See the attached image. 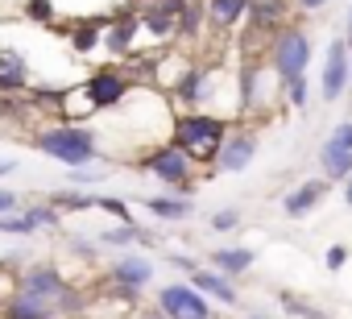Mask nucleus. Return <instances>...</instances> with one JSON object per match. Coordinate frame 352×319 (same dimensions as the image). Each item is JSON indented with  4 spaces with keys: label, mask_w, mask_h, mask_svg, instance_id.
Wrapping results in <instances>:
<instances>
[{
    "label": "nucleus",
    "mask_w": 352,
    "mask_h": 319,
    "mask_svg": "<svg viewBox=\"0 0 352 319\" xmlns=\"http://www.w3.org/2000/svg\"><path fill=\"white\" fill-rule=\"evenodd\" d=\"M30 145L46 157H54V162H63L67 170L75 166H91L100 157V133L91 124H79V120H54V124H42Z\"/></svg>",
    "instance_id": "nucleus-1"
},
{
    "label": "nucleus",
    "mask_w": 352,
    "mask_h": 319,
    "mask_svg": "<svg viewBox=\"0 0 352 319\" xmlns=\"http://www.w3.org/2000/svg\"><path fill=\"white\" fill-rule=\"evenodd\" d=\"M228 133H232V124L224 116H212V112H199V108H187L170 120V145H179L199 166H212V157H216V149L224 145Z\"/></svg>",
    "instance_id": "nucleus-2"
},
{
    "label": "nucleus",
    "mask_w": 352,
    "mask_h": 319,
    "mask_svg": "<svg viewBox=\"0 0 352 319\" xmlns=\"http://www.w3.org/2000/svg\"><path fill=\"white\" fill-rule=\"evenodd\" d=\"M311 63H315V46H311L307 25L286 21V25L270 38V71H274L278 87H286V83H294V79H307Z\"/></svg>",
    "instance_id": "nucleus-3"
},
{
    "label": "nucleus",
    "mask_w": 352,
    "mask_h": 319,
    "mask_svg": "<svg viewBox=\"0 0 352 319\" xmlns=\"http://www.w3.org/2000/svg\"><path fill=\"white\" fill-rule=\"evenodd\" d=\"M195 166L199 162H191V157L179 145H170V141H162V145H153V149H145L137 157V170L141 175H153L170 191H191L195 187Z\"/></svg>",
    "instance_id": "nucleus-4"
},
{
    "label": "nucleus",
    "mask_w": 352,
    "mask_h": 319,
    "mask_svg": "<svg viewBox=\"0 0 352 319\" xmlns=\"http://www.w3.org/2000/svg\"><path fill=\"white\" fill-rule=\"evenodd\" d=\"M133 87H137V83L124 75V67H96V71L83 79L79 96H83L87 112H112V108H120V104L129 100Z\"/></svg>",
    "instance_id": "nucleus-5"
},
{
    "label": "nucleus",
    "mask_w": 352,
    "mask_h": 319,
    "mask_svg": "<svg viewBox=\"0 0 352 319\" xmlns=\"http://www.w3.org/2000/svg\"><path fill=\"white\" fill-rule=\"evenodd\" d=\"M153 307H157L166 319H216L212 298L199 294L191 282H170V286H162L157 298H153Z\"/></svg>",
    "instance_id": "nucleus-6"
},
{
    "label": "nucleus",
    "mask_w": 352,
    "mask_h": 319,
    "mask_svg": "<svg viewBox=\"0 0 352 319\" xmlns=\"http://www.w3.org/2000/svg\"><path fill=\"white\" fill-rule=\"evenodd\" d=\"M348 83H352L348 42H344V38H331V42H327V54H323V71H319V100H327V104L344 100Z\"/></svg>",
    "instance_id": "nucleus-7"
},
{
    "label": "nucleus",
    "mask_w": 352,
    "mask_h": 319,
    "mask_svg": "<svg viewBox=\"0 0 352 319\" xmlns=\"http://www.w3.org/2000/svg\"><path fill=\"white\" fill-rule=\"evenodd\" d=\"M257 149H261V141H257L253 129H232L224 137V145L216 149V157H212V170H220V175H245L253 166Z\"/></svg>",
    "instance_id": "nucleus-8"
},
{
    "label": "nucleus",
    "mask_w": 352,
    "mask_h": 319,
    "mask_svg": "<svg viewBox=\"0 0 352 319\" xmlns=\"http://www.w3.org/2000/svg\"><path fill=\"white\" fill-rule=\"evenodd\" d=\"M71 278L54 265V261H34V265H21L17 278H13V290H25V294H38V298H50L67 286Z\"/></svg>",
    "instance_id": "nucleus-9"
},
{
    "label": "nucleus",
    "mask_w": 352,
    "mask_h": 319,
    "mask_svg": "<svg viewBox=\"0 0 352 319\" xmlns=\"http://www.w3.org/2000/svg\"><path fill=\"white\" fill-rule=\"evenodd\" d=\"M294 0H249V42L253 38H274L286 21H290Z\"/></svg>",
    "instance_id": "nucleus-10"
},
{
    "label": "nucleus",
    "mask_w": 352,
    "mask_h": 319,
    "mask_svg": "<svg viewBox=\"0 0 352 319\" xmlns=\"http://www.w3.org/2000/svg\"><path fill=\"white\" fill-rule=\"evenodd\" d=\"M212 67H204V63H183V71H179V79H174V87H170V96L179 100V104H187V108H195V104H204V100H212Z\"/></svg>",
    "instance_id": "nucleus-11"
},
{
    "label": "nucleus",
    "mask_w": 352,
    "mask_h": 319,
    "mask_svg": "<svg viewBox=\"0 0 352 319\" xmlns=\"http://www.w3.org/2000/svg\"><path fill=\"white\" fill-rule=\"evenodd\" d=\"M137 38H141V13L124 9V13H116V17L108 21V30H104V50H108L112 58H129L133 46H137Z\"/></svg>",
    "instance_id": "nucleus-12"
},
{
    "label": "nucleus",
    "mask_w": 352,
    "mask_h": 319,
    "mask_svg": "<svg viewBox=\"0 0 352 319\" xmlns=\"http://www.w3.org/2000/svg\"><path fill=\"white\" fill-rule=\"evenodd\" d=\"M327 191H331V183L319 175V179H307V183H298L294 191H286L282 195V212L290 216V220H307L323 199H327Z\"/></svg>",
    "instance_id": "nucleus-13"
},
{
    "label": "nucleus",
    "mask_w": 352,
    "mask_h": 319,
    "mask_svg": "<svg viewBox=\"0 0 352 319\" xmlns=\"http://www.w3.org/2000/svg\"><path fill=\"white\" fill-rule=\"evenodd\" d=\"M199 294H208L212 302H220V307H241V290H236V282L232 278H224L220 270H212V265H199L191 278H187Z\"/></svg>",
    "instance_id": "nucleus-14"
},
{
    "label": "nucleus",
    "mask_w": 352,
    "mask_h": 319,
    "mask_svg": "<svg viewBox=\"0 0 352 319\" xmlns=\"http://www.w3.org/2000/svg\"><path fill=\"white\" fill-rule=\"evenodd\" d=\"M34 87L30 58L21 50H0V96H25Z\"/></svg>",
    "instance_id": "nucleus-15"
},
{
    "label": "nucleus",
    "mask_w": 352,
    "mask_h": 319,
    "mask_svg": "<svg viewBox=\"0 0 352 319\" xmlns=\"http://www.w3.org/2000/svg\"><path fill=\"white\" fill-rule=\"evenodd\" d=\"M108 282L112 286H129V290H145L153 282V261L137 257V253H120L112 265H108Z\"/></svg>",
    "instance_id": "nucleus-16"
},
{
    "label": "nucleus",
    "mask_w": 352,
    "mask_h": 319,
    "mask_svg": "<svg viewBox=\"0 0 352 319\" xmlns=\"http://www.w3.org/2000/svg\"><path fill=\"white\" fill-rule=\"evenodd\" d=\"M108 21H112V17H79V21L67 30L71 50H75L79 58H91V54L104 46V30H108Z\"/></svg>",
    "instance_id": "nucleus-17"
},
{
    "label": "nucleus",
    "mask_w": 352,
    "mask_h": 319,
    "mask_svg": "<svg viewBox=\"0 0 352 319\" xmlns=\"http://www.w3.org/2000/svg\"><path fill=\"white\" fill-rule=\"evenodd\" d=\"M265 75H270L265 63H253V58H249V63L241 67V87H236V108H241V116H253L257 104L265 100V96H261V79H265Z\"/></svg>",
    "instance_id": "nucleus-18"
},
{
    "label": "nucleus",
    "mask_w": 352,
    "mask_h": 319,
    "mask_svg": "<svg viewBox=\"0 0 352 319\" xmlns=\"http://www.w3.org/2000/svg\"><path fill=\"white\" fill-rule=\"evenodd\" d=\"M208 9V30L212 34H232L249 17V0H204Z\"/></svg>",
    "instance_id": "nucleus-19"
},
{
    "label": "nucleus",
    "mask_w": 352,
    "mask_h": 319,
    "mask_svg": "<svg viewBox=\"0 0 352 319\" xmlns=\"http://www.w3.org/2000/svg\"><path fill=\"white\" fill-rule=\"evenodd\" d=\"M0 319H58V315H54V302L50 298L25 294V290H9L5 315H0Z\"/></svg>",
    "instance_id": "nucleus-20"
},
{
    "label": "nucleus",
    "mask_w": 352,
    "mask_h": 319,
    "mask_svg": "<svg viewBox=\"0 0 352 319\" xmlns=\"http://www.w3.org/2000/svg\"><path fill=\"white\" fill-rule=\"evenodd\" d=\"M208 261H212V270H220L224 278H241V274L253 270L257 253H253L249 245H220V249L208 253Z\"/></svg>",
    "instance_id": "nucleus-21"
},
{
    "label": "nucleus",
    "mask_w": 352,
    "mask_h": 319,
    "mask_svg": "<svg viewBox=\"0 0 352 319\" xmlns=\"http://www.w3.org/2000/svg\"><path fill=\"white\" fill-rule=\"evenodd\" d=\"M91 302H96V294H87L79 282H67V286L54 294V315H58V319H83V315L91 311Z\"/></svg>",
    "instance_id": "nucleus-22"
},
{
    "label": "nucleus",
    "mask_w": 352,
    "mask_h": 319,
    "mask_svg": "<svg viewBox=\"0 0 352 319\" xmlns=\"http://www.w3.org/2000/svg\"><path fill=\"white\" fill-rule=\"evenodd\" d=\"M319 166H323V179L327 183H344L352 175V149H340L331 141L319 145Z\"/></svg>",
    "instance_id": "nucleus-23"
},
{
    "label": "nucleus",
    "mask_w": 352,
    "mask_h": 319,
    "mask_svg": "<svg viewBox=\"0 0 352 319\" xmlns=\"http://www.w3.org/2000/svg\"><path fill=\"white\" fill-rule=\"evenodd\" d=\"M149 216H157V220H187L191 212H195V204L183 195V199H170V195H141L137 199Z\"/></svg>",
    "instance_id": "nucleus-24"
},
{
    "label": "nucleus",
    "mask_w": 352,
    "mask_h": 319,
    "mask_svg": "<svg viewBox=\"0 0 352 319\" xmlns=\"http://www.w3.org/2000/svg\"><path fill=\"white\" fill-rule=\"evenodd\" d=\"M204 30H208V9H204V0H191L187 13L174 21V38H179V42H195Z\"/></svg>",
    "instance_id": "nucleus-25"
},
{
    "label": "nucleus",
    "mask_w": 352,
    "mask_h": 319,
    "mask_svg": "<svg viewBox=\"0 0 352 319\" xmlns=\"http://www.w3.org/2000/svg\"><path fill=\"white\" fill-rule=\"evenodd\" d=\"M141 38H149V42H170V38H174V17H166V13H157L153 5H145V9H141Z\"/></svg>",
    "instance_id": "nucleus-26"
},
{
    "label": "nucleus",
    "mask_w": 352,
    "mask_h": 319,
    "mask_svg": "<svg viewBox=\"0 0 352 319\" xmlns=\"http://www.w3.org/2000/svg\"><path fill=\"white\" fill-rule=\"evenodd\" d=\"M96 241L108 245V249H133V245L141 241V224H112V228H104Z\"/></svg>",
    "instance_id": "nucleus-27"
},
{
    "label": "nucleus",
    "mask_w": 352,
    "mask_h": 319,
    "mask_svg": "<svg viewBox=\"0 0 352 319\" xmlns=\"http://www.w3.org/2000/svg\"><path fill=\"white\" fill-rule=\"evenodd\" d=\"M46 204H54L63 216L67 212H96V195H83V191H54V195H46Z\"/></svg>",
    "instance_id": "nucleus-28"
},
{
    "label": "nucleus",
    "mask_w": 352,
    "mask_h": 319,
    "mask_svg": "<svg viewBox=\"0 0 352 319\" xmlns=\"http://www.w3.org/2000/svg\"><path fill=\"white\" fill-rule=\"evenodd\" d=\"M96 212L112 216L116 224H137V220H133V208H129L124 195H96Z\"/></svg>",
    "instance_id": "nucleus-29"
},
{
    "label": "nucleus",
    "mask_w": 352,
    "mask_h": 319,
    "mask_svg": "<svg viewBox=\"0 0 352 319\" xmlns=\"http://www.w3.org/2000/svg\"><path fill=\"white\" fill-rule=\"evenodd\" d=\"M278 302H282V311H286V315H294V319H327L315 302H307V298H298V294H290V290H282V294H278Z\"/></svg>",
    "instance_id": "nucleus-30"
},
{
    "label": "nucleus",
    "mask_w": 352,
    "mask_h": 319,
    "mask_svg": "<svg viewBox=\"0 0 352 319\" xmlns=\"http://www.w3.org/2000/svg\"><path fill=\"white\" fill-rule=\"evenodd\" d=\"M38 224L30 220V212H13V216H0V236H34Z\"/></svg>",
    "instance_id": "nucleus-31"
},
{
    "label": "nucleus",
    "mask_w": 352,
    "mask_h": 319,
    "mask_svg": "<svg viewBox=\"0 0 352 319\" xmlns=\"http://www.w3.org/2000/svg\"><path fill=\"white\" fill-rule=\"evenodd\" d=\"M25 212H30V220L38 224V232H42V228H63V212H58L54 204H46V199H42V204H25Z\"/></svg>",
    "instance_id": "nucleus-32"
},
{
    "label": "nucleus",
    "mask_w": 352,
    "mask_h": 319,
    "mask_svg": "<svg viewBox=\"0 0 352 319\" xmlns=\"http://www.w3.org/2000/svg\"><path fill=\"white\" fill-rule=\"evenodd\" d=\"M25 21L34 25H54V0H25Z\"/></svg>",
    "instance_id": "nucleus-33"
},
{
    "label": "nucleus",
    "mask_w": 352,
    "mask_h": 319,
    "mask_svg": "<svg viewBox=\"0 0 352 319\" xmlns=\"http://www.w3.org/2000/svg\"><path fill=\"white\" fill-rule=\"evenodd\" d=\"M67 245L79 261H100V241L96 236H67Z\"/></svg>",
    "instance_id": "nucleus-34"
},
{
    "label": "nucleus",
    "mask_w": 352,
    "mask_h": 319,
    "mask_svg": "<svg viewBox=\"0 0 352 319\" xmlns=\"http://www.w3.org/2000/svg\"><path fill=\"white\" fill-rule=\"evenodd\" d=\"M282 91H286V104H290V108H298V112L311 104V83H307V79H294V83H286Z\"/></svg>",
    "instance_id": "nucleus-35"
},
{
    "label": "nucleus",
    "mask_w": 352,
    "mask_h": 319,
    "mask_svg": "<svg viewBox=\"0 0 352 319\" xmlns=\"http://www.w3.org/2000/svg\"><path fill=\"white\" fill-rule=\"evenodd\" d=\"M104 179H108L104 166H75V170H71V183H75V187H96V183H104Z\"/></svg>",
    "instance_id": "nucleus-36"
},
{
    "label": "nucleus",
    "mask_w": 352,
    "mask_h": 319,
    "mask_svg": "<svg viewBox=\"0 0 352 319\" xmlns=\"http://www.w3.org/2000/svg\"><path fill=\"white\" fill-rule=\"evenodd\" d=\"M236 228H241V212H236V208L212 212V232H236Z\"/></svg>",
    "instance_id": "nucleus-37"
},
{
    "label": "nucleus",
    "mask_w": 352,
    "mask_h": 319,
    "mask_svg": "<svg viewBox=\"0 0 352 319\" xmlns=\"http://www.w3.org/2000/svg\"><path fill=\"white\" fill-rule=\"evenodd\" d=\"M348 261H352V253H348V245H327V249H323V265H327L331 274H340V270H344Z\"/></svg>",
    "instance_id": "nucleus-38"
},
{
    "label": "nucleus",
    "mask_w": 352,
    "mask_h": 319,
    "mask_svg": "<svg viewBox=\"0 0 352 319\" xmlns=\"http://www.w3.org/2000/svg\"><path fill=\"white\" fill-rule=\"evenodd\" d=\"M145 5H153L157 13H166V17H174V21H179V17L187 13V5H191V0H145Z\"/></svg>",
    "instance_id": "nucleus-39"
},
{
    "label": "nucleus",
    "mask_w": 352,
    "mask_h": 319,
    "mask_svg": "<svg viewBox=\"0 0 352 319\" xmlns=\"http://www.w3.org/2000/svg\"><path fill=\"white\" fill-rule=\"evenodd\" d=\"M327 141H331V145H340V149H352V120H340V124L327 133Z\"/></svg>",
    "instance_id": "nucleus-40"
},
{
    "label": "nucleus",
    "mask_w": 352,
    "mask_h": 319,
    "mask_svg": "<svg viewBox=\"0 0 352 319\" xmlns=\"http://www.w3.org/2000/svg\"><path fill=\"white\" fill-rule=\"evenodd\" d=\"M13 212H21V199H17V191L0 187V216H13Z\"/></svg>",
    "instance_id": "nucleus-41"
},
{
    "label": "nucleus",
    "mask_w": 352,
    "mask_h": 319,
    "mask_svg": "<svg viewBox=\"0 0 352 319\" xmlns=\"http://www.w3.org/2000/svg\"><path fill=\"white\" fill-rule=\"evenodd\" d=\"M170 265H174V270H183L187 278L199 270V261H195V257H187V253H174V257H170Z\"/></svg>",
    "instance_id": "nucleus-42"
},
{
    "label": "nucleus",
    "mask_w": 352,
    "mask_h": 319,
    "mask_svg": "<svg viewBox=\"0 0 352 319\" xmlns=\"http://www.w3.org/2000/svg\"><path fill=\"white\" fill-rule=\"evenodd\" d=\"M327 5H331V0H294V9H298V13H323Z\"/></svg>",
    "instance_id": "nucleus-43"
},
{
    "label": "nucleus",
    "mask_w": 352,
    "mask_h": 319,
    "mask_svg": "<svg viewBox=\"0 0 352 319\" xmlns=\"http://www.w3.org/2000/svg\"><path fill=\"white\" fill-rule=\"evenodd\" d=\"M124 319H166V315H162L157 307H137V311H133V315H124Z\"/></svg>",
    "instance_id": "nucleus-44"
},
{
    "label": "nucleus",
    "mask_w": 352,
    "mask_h": 319,
    "mask_svg": "<svg viewBox=\"0 0 352 319\" xmlns=\"http://www.w3.org/2000/svg\"><path fill=\"white\" fill-rule=\"evenodd\" d=\"M17 170V162H9V157H0V179H9Z\"/></svg>",
    "instance_id": "nucleus-45"
},
{
    "label": "nucleus",
    "mask_w": 352,
    "mask_h": 319,
    "mask_svg": "<svg viewBox=\"0 0 352 319\" xmlns=\"http://www.w3.org/2000/svg\"><path fill=\"white\" fill-rule=\"evenodd\" d=\"M340 187H344V204H348V208H352V175H348V179H344V183H340Z\"/></svg>",
    "instance_id": "nucleus-46"
},
{
    "label": "nucleus",
    "mask_w": 352,
    "mask_h": 319,
    "mask_svg": "<svg viewBox=\"0 0 352 319\" xmlns=\"http://www.w3.org/2000/svg\"><path fill=\"white\" fill-rule=\"evenodd\" d=\"M5 298H9V290H0V315H5Z\"/></svg>",
    "instance_id": "nucleus-47"
},
{
    "label": "nucleus",
    "mask_w": 352,
    "mask_h": 319,
    "mask_svg": "<svg viewBox=\"0 0 352 319\" xmlns=\"http://www.w3.org/2000/svg\"><path fill=\"white\" fill-rule=\"evenodd\" d=\"M245 319H270V315H261V311H249V315H245Z\"/></svg>",
    "instance_id": "nucleus-48"
},
{
    "label": "nucleus",
    "mask_w": 352,
    "mask_h": 319,
    "mask_svg": "<svg viewBox=\"0 0 352 319\" xmlns=\"http://www.w3.org/2000/svg\"><path fill=\"white\" fill-rule=\"evenodd\" d=\"M348 38H352V5H348Z\"/></svg>",
    "instance_id": "nucleus-49"
}]
</instances>
